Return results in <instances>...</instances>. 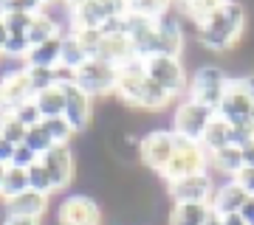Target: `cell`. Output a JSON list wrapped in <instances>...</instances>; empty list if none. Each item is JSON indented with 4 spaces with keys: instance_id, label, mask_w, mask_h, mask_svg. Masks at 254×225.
Instances as JSON below:
<instances>
[{
    "instance_id": "43",
    "label": "cell",
    "mask_w": 254,
    "mask_h": 225,
    "mask_svg": "<svg viewBox=\"0 0 254 225\" xmlns=\"http://www.w3.org/2000/svg\"><path fill=\"white\" fill-rule=\"evenodd\" d=\"M11 31L6 28V23H3V17H0V54H3V48H6V43H9Z\"/></svg>"
},
{
    "instance_id": "32",
    "label": "cell",
    "mask_w": 254,
    "mask_h": 225,
    "mask_svg": "<svg viewBox=\"0 0 254 225\" xmlns=\"http://www.w3.org/2000/svg\"><path fill=\"white\" fill-rule=\"evenodd\" d=\"M43 127H46V133L51 135V141H54V144H68V141H71V135H76L71 130V124L65 121V116L46 118V121H43Z\"/></svg>"
},
{
    "instance_id": "31",
    "label": "cell",
    "mask_w": 254,
    "mask_h": 225,
    "mask_svg": "<svg viewBox=\"0 0 254 225\" xmlns=\"http://www.w3.org/2000/svg\"><path fill=\"white\" fill-rule=\"evenodd\" d=\"M26 146L37 155V158H43V155H46L51 146H57V144L51 141V135L46 133V127L37 124V127H31V130L26 133Z\"/></svg>"
},
{
    "instance_id": "28",
    "label": "cell",
    "mask_w": 254,
    "mask_h": 225,
    "mask_svg": "<svg viewBox=\"0 0 254 225\" xmlns=\"http://www.w3.org/2000/svg\"><path fill=\"white\" fill-rule=\"evenodd\" d=\"M209 166H215V172H223L229 178H235L237 172L243 169V155H240V146H223L218 152L209 155Z\"/></svg>"
},
{
    "instance_id": "23",
    "label": "cell",
    "mask_w": 254,
    "mask_h": 225,
    "mask_svg": "<svg viewBox=\"0 0 254 225\" xmlns=\"http://www.w3.org/2000/svg\"><path fill=\"white\" fill-rule=\"evenodd\" d=\"M85 62H91V56H88V51L79 45V40L68 31V34H63V54H60V68L68 73H76Z\"/></svg>"
},
{
    "instance_id": "3",
    "label": "cell",
    "mask_w": 254,
    "mask_h": 225,
    "mask_svg": "<svg viewBox=\"0 0 254 225\" xmlns=\"http://www.w3.org/2000/svg\"><path fill=\"white\" fill-rule=\"evenodd\" d=\"M226 85H229V76L223 73V68H218V65H200V68H195V73L190 79L187 99L198 101V104L218 113L220 101L226 96Z\"/></svg>"
},
{
    "instance_id": "42",
    "label": "cell",
    "mask_w": 254,
    "mask_h": 225,
    "mask_svg": "<svg viewBox=\"0 0 254 225\" xmlns=\"http://www.w3.org/2000/svg\"><path fill=\"white\" fill-rule=\"evenodd\" d=\"M3 225H40V220H28V217H6Z\"/></svg>"
},
{
    "instance_id": "37",
    "label": "cell",
    "mask_w": 254,
    "mask_h": 225,
    "mask_svg": "<svg viewBox=\"0 0 254 225\" xmlns=\"http://www.w3.org/2000/svg\"><path fill=\"white\" fill-rule=\"evenodd\" d=\"M40 161L31 149H28L26 144H20L17 149H14V158H11V166H17V169H28V166H34V163Z\"/></svg>"
},
{
    "instance_id": "26",
    "label": "cell",
    "mask_w": 254,
    "mask_h": 225,
    "mask_svg": "<svg viewBox=\"0 0 254 225\" xmlns=\"http://www.w3.org/2000/svg\"><path fill=\"white\" fill-rule=\"evenodd\" d=\"M57 37H63L60 23H57L54 17H48L46 11H43V14H37V17H34V23H31V28H28L26 40H28L31 48H37V45L48 43V40H57Z\"/></svg>"
},
{
    "instance_id": "30",
    "label": "cell",
    "mask_w": 254,
    "mask_h": 225,
    "mask_svg": "<svg viewBox=\"0 0 254 225\" xmlns=\"http://www.w3.org/2000/svg\"><path fill=\"white\" fill-rule=\"evenodd\" d=\"M26 172H28V189L31 191H40V194H46V197L54 194V186H51V178H48L43 161H37L34 166H28Z\"/></svg>"
},
{
    "instance_id": "16",
    "label": "cell",
    "mask_w": 254,
    "mask_h": 225,
    "mask_svg": "<svg viewBox=\"0 0 254 225\" xmlns=\"http://www.w3.org/2000/svg\"><path fill=\"white\" fill-rule=\"evenodd\" d=\"M155 34H158V54L178 56L184 54V26L181 20L173 17V11H167L164 17L155 20Z\"/></svg>"
},
{
    "instance_id": "35",
    "label": "cell",
    "mask_w": 254,
    "mask_h": 225,
    "mask_svg": "<svg viewBox=\"0 0 254 225\" xmlns=\"http://www.w3.org/2000/svg\"><path fill=\"white\" fill-rule=\"evenodd\" d=\"M14 113V118H17L23 127H37V124H43V116H40V110H37V104H34V99L31 101H26V104H20L17 110H11Z\"/></svg>"
},
{
    "instance_id": "40",
    "label": "cell",
    "mask_w": 254,
    "mask_h": 225,
    "mask_svg": "<svg viewBox=\"0 0 254 225\" xmlns=\"http://www.w3.org/2000/svg\"><path fill=\"white\" fill-rule=\"evenodd\" d=\"M240 217H243L246 225H254V197L246 200V206L240 208Z\"/></svg>"
},
{
    "instance_id": "1",
    "label": "cell",
    "mask_w": 254,
    "mask_h": 225,
    "mask_svg": "<svg viewBox=\"0 0 254 225\" xmlns=\"http://www.w3.org/2000/svg\"><path fill=\"white\" fill-rule=\"evenodd\" d=\"M243 26H246V11L240 3H223V9L209 20L203 28H198V43L206 51L215 54H226L232 51L240 37H243Z\"/></svg>"
},
{
    "instance_id": "6",
    "label": "cell",
    "mask_w": 254,
    "mask_h": 225,
    "mask_svg": "<svg viewBox=\"0 0 254 225\" xmlns=\"http://www.w3.org/2000/svg\"><path fill=\"white\" fill-rule=\"evenodd\" d=\"M175 149H178V135L173 130H150L138 141V158L155 175H161L167 169V163L173 161Z\"/></svg>"
},
{
    "instance_id": "19",
    "label": "cell",
    "mask_w": 254,
    "mask_h": 225,
    "mask_svg": "<svg viewBox=\"0 0 254 225\" xmlns=\"http://www.w3.org/2000/svg\"><path fill=\"white\" fill-rule=\"evenodd\" d=\"M246 200H249V194L237 186L235 180H229L226 186L215 189L212 211H215V214H240V208L246 206Z\"/></svg>"
},
{
    "instance_id": "45",
    "label": "cell",
    "mask_w": 254,
    "mask_h": 225,
    "mask_svg": "<svg viewBox=\"0 0 254 225\" xmlns=\"http://www.w3.org/2000/svg\"><path fill=\"white\" fill-rule=\"evenodd\" d=\"M206 225H223V220H220V214H215V211H212V214H209V220H206Z\"/></svg>"
},
{
    "instance_id": "34",
    "label": "cell",
    "mask_w": 254,
    "mask_h": 225,
    "mask_svg": "<svg viewBox=\"0 0 254 225\" xmlns=\"http://www.w3.org/2000/svg\"><path fill=\"white\" fill-rule=\"evenodd\" d=\"M249 141H254V124L249 121V118L235 121V124H232V135H229V144L232 146H246Z\"/></svg>"
},
{
    "instance_id": "44",
    "label": "cell",
    "mask_w": 254,
    "mask_h": 225,
    "mask_svg": "<svg viewBox=\"0 0 254 225\" xmlns=\"http://www.w3.org/2000/svg\"><path fill=\"white\" fill-rule=\"evenodd\" d=\"M220 220H223V225H246L240 214H220Z\"/></svg>"
},
{
    "instance_id": "2",
    "label": "cell",
    "mask_w": 254,
    "mask_h": 225,
    "mask_svg": "<svg viewBox=\"0 0 254 225\" xmlns=\"http://www.w3.org/2000/svg\"><path fill=\"white\" fill-rule=\"evenodd\" d=\"M144 71L147 79H153L161 90H167L175 99H187V90H190V76L187 68L178 56H167V54H155L144 59Z\"/></svg>"
},
{
    "instance_id": "20",
    "label": "cell",
    "mask_w": 254,
    "mask_h": 225,
    "mask_svg": "<svg viewBox=\"0 0 254 225\" xmlns=\"http://www.w3.org/2000/svg\"><path fill=\"white\" fill-rule=\"evenodd\" d=\"M60 54H63V37L48 40V43L31 48L26 56V68H43V71H57L60 68Z\"/></svg>"
},
{
    "instance_id": "36",
    "label": "cell",
    "mask_w": 254,
    "mask_h": 225,
    "mask_svg": "<svg viewBox=\"0 0 254 225\" xmlns=\"http://www.w3.org/2000/svg\"><path fill=\"white\" fill-rule=\"evenodd\" d=\"M28 51H31V45H28V40L23 34H11L9 43H6V48H3V56H11V59H23L26 62Z\"/></svg>"
},
{
    "instance_id": "41",
    "label": "cell",
    "mask_w": 254,
    "mask_h": 225,
    "mask_svg": "<svg viewBox=\"0 0 254 225\" xmlns=\"http://www.w3.org/2000/svg\"><path fill=\"white\" fill-rule=\"evenodd\" d=\"M240 155H243V166H252L254 169V141H249L246 146H240Z\"/></svg>"
},
{
    "instance_id": "17",
    "label": "cell",
    "mask_w": 254,
    "mask_h": 225,
    "mask_svg": "<svg viewBox=\"0 0 254 225\" xmlns=\"http://www.w3.org/2000/svg\"><path fill=\"white\" fill-rule=\"evenodd\" d=\"M96 59H102V62H108V65H113V68H119V65L136 59V48H133V43H130V37H127L125 31L102 34V45H99V54H96Z\"/></svg>"
},
{
    "instance_id": "39",
    "label": "cell",
    "mask_w": 254,
    "mask_h": 225,
    "mask_svg": "<svg viewBox=\"0 0 254 225\" xmlns=\"http://www.w3.org/2000/svg\"><path fill=\"white\" fill-rule=\"evenodd\" d=\"M14 149H17V146H11L9 141H3V138H0V163H6V166H11Z\"/></svg>"
},
{
    "instance_id": "33",
    "label": "cell",
    "mask_w": 254,
    "mask_h": 225,
    "mask_svg": "<svg viewBox=\"0 0 254 225\" xmlns=\"http://www.w3.org/2000/svg\"><path fill=\"white\" fill-rule=\"evenodd\" d=\"M76 40H79V45L88 51V56L91 59H96V54H99V45H102V31H96V28H79V31H71Z\"/></svg>"
},
{
    "instance_id": "25",
    "label": "cell",
    "mask_w": 254,
    "mask_h": 225,
    "mask_svg": "<svg viewBox=\"0 0 254 225\" xmlns=\"http://www.w3.org/2000/svg\"><path fill=\"white\" fill-rule=\"evenodd\" d=\"M209 214H212V206H173L170 214H167V225H206Z\"/></svg>"
},
{
    "instance_id": "47",
    "label": "cell",
    "mask_w": 254,
    "mask_h": 225,
    "mask_svg": "<svg viewBox=\"0 0 254 225\" xmlns=\"http://www.w3.org/2000/svg\"><path fill=\"white\" fill-rule=\"evenodd\" d=\"M249 121H252V124H254V107H252V113H249Z\"/></svg>"
},
{
    "instance_id": "11",
    "label": "cell",
    "mask_w": 254,
    "mask_h": 225,
    "mask_svg": "<svg viewBox=\"0 0 254 225\" xmlns=\"http://www.w3.org/2000/svg\"><path fill=\"white\" fill-rule=\"evenodd\" d=\"M60 225H102V206L88 194H71L57 206Z\"/></svg>"
},
{
    "instance_id": "27",
    "label": "cell",
    "mask_w": 254,
    "mask_h": 225,
    "mask_svg": "<svg viewBox=\"0 0 254 225\" xmlns=\"http://www.w3.org/2000/svg\"><path fill=\"white\" fill-rule=\"evenodd\" d=\"M170 104H173V96H170L167 90L158 88L153 79H147L144 90H141V99H138V110H141V113H161V110H167Z\"/></svg>"
},
{
    "instance_id": "21",
    "label": "cell",
    "mask_w": 254,
    "mask_h": 225,
    "mask_svg": "<svg viewBox=\"0 0 254 225\" xmlns=\"http://www.w3.org/2000/svg\"><path fill=\"white\" fill-rule=\"evenodd\" d=\"M34 104H37V110H40L43 121H46V118L65 116V90H63V82L54 85V88H46L43 93H37Z\"/></svg>"
},
{
    "instance_id": "22",
    "label": "cell",
    "mask_w": 254,
    "mask_h": 225,
    "mask_svg": "<svg viewBox=\"0 0 254 225\" xmlns=\"http://www.w3.org/2000/svg\"><path fill=\"white\" fill-rule=\"evenodd\" d=\"M229 135H232V124L223 116L215 113V118L209 121L206 133L200 138V146L206 149V155H212V152H218V149H223V146H229Z\"/></svg>"
},
{
    "instance_id": "29",
    "label": "cell",
    "mask_w": 254,
    "mask_h": 225,
    "mask_svg": "<svg viewBox=\"0 0 254 225\" xmlns=\"http://www.w3.org/2000/svg\"><path fill=\"white\" fill-rule=\"evenodd\" d=\"M23 191H28V172L17 169V166H9L6 169V178H3V186H0V200L6 203V200L17 197Z\"/></svg>"
},
{
    "instance_id": "5",
    "label": "cell",
    "mask_w": 254,
    "mask_h": 225,
    "mask_svg": "<svg viewBox=\"0 0 254 225\" xmlns=\"http://www.w3.org/2000/svg\"><path fill=\"white\" fill-rule=\"evenodd\" d=\"M212 118H215V110L203 107V104H198L192 99H181L173 113V133L178 138H184V141L200 144V138H203Z\"/></svg>"
},
{
    "instance_id": "46",
    "label": "cell",
    "mask_w": 254,
    "mask_h": 225,
    "mask_svg": "<svg viewBox=\"0 0 254 225\" xmlns=\"http://www.w3.org/2000/svg\"><path fill=\"white\" fill-rule=\"evenodd\" d=\"M6 169H9V166H6V163H0V186H3V178H6Z\"/></svg>"
},
{
    "instance_id": "8",
    "label": "cell",
    "mask_w": 254,
    "mask_h": 225,
    "mask_svg": "<svg viewBox=\"0 0 254 225\" xmlns=\"http://www.w3.org/2000/svg\"><path fill=\"white\" fill-rule=\"evenodd\" d=\"M73 85L85 90L91 99H102V96H116V68L102 59H91L85 62L79 71L73 73Z\"/></svg>"
},
{
    "instance_id": "14",
    "label": "cell",
    "mask_w": 254,
    "mask_h": 225,
    "mask_svg": "<svg viewBox=\"0 0 254 225\" xmlns=\"http://www.w3.org/2000/svg\"><path fill=\"white\" fill-rule=\"evenodd\" d=\"M63 90H65V121L71 124L73 133H85L93 118V99L85 90L76 88L73 79H65Z\"/></svg>"
},
{
    "instance_id": "12",
    "label": "cell",
    "mask_w": 254,
    "mask_h": 225,
    "mask_svg": "<svg viewBox=\"0 0 254 225\" xmlns=\"http://www.w3.org/2000/svg\"><path fill=\"white\" fill-rule=\"evenodd\" d=\"M34 99V90H31V79H28L26 65H20L14 71H6L0 76V110H17L20 104Z\"/></svg>"
},
{
    "instance_id": "15",
    "label": "cell",
    "mask_w": 254,
    "mask_h": 225,
    "mask_svg": "<svg viewBox=\"0 0 254 225\" xmlns=\"http://www.w3.org/2000/svg\"><path fill=\"white\" fill-rule=\"evenodd\" d=\"M43 166H46L48 178H51V186H54V191H63L71 186L73 180V172H76V161H73V152L68 144H57L51 146L43 158Z\"/></svg>"
},
{
    "instance_id": "38",
    "label": "cell",
    "mask_w": 254,
    "mask_h": 225,
    "mask_svg": "<svg viewBox=\"0 0 254 225\" xmlns=\"http://www.w3.org/2000/svg\"><path fill=\"white\" fill-rule=\"evenodd\" d=\"M232 180H235V183L246 191V194H249V197H254V169H252V166H243V169L237 172Z\"/></svg>"
},
{
    "instance_id": "9",
    "label": "cell",
    "mask_w": 254,
    "mask_h": 225,
    "mask_svg": "<svg viewBox=\"0 0 254 225\" xmlns=\"http://www.w3.org/2000/svg\"><path fill=\"white\" fill-rule=\"evenodd\" d=\"M167 197L173 200V206H184V203H190V206H212L215 180L209 178V172L173 180V183H167Z\"/></svg>"
},
{
    "instance_id": "10",
    "label": "cell",
    "mask_w": 254,
    "mask_h": 225,
    "mask_svg": "<svg viewBox=\"0 0 254 225\" xmlns=\"http://www.w3.org/2000/svg\"><path fill=\"white\" fill-rule=\"evenodd\" d=\"M147 82L144 71V59H130V62L119 65L116 68V99L125 104L127 110H138V99Z\"/></svg>"
},
{
    "instance_id": "13",
    "label": "cell",
    "mask_w": 254,
    "mask_h": 225,
    "mask_svg": "<svg viewBox=\"0 0 254 225\" xmlns=\"http://www.w3.org/2000/svg\"><path fill=\"white\" fill-rule=\"evenodd\" d=\"M125 34L130 37V43H133V48H136V56H138V59H147V56H155V54H158V34H155V20L141 17V14H136V11L127 9Z\"/></svg>"
},
{
    "instance_id": "4",
    "label": "cell",
    "mask_w": 254,
    "mask_h": 225,
    "mask_svg": "<svg viewBox=\"0 0 254 225\" xmlns=\"http://www.w3.org/2000/svg\"><path fill=\"white\" fill-rule=\"evenodd\" d=\"M71 31L79 28H102L108 26L113 17H125L127 3H113V0H82V3H71Z\"/></svg>"
},
{
    "instance_id": "24",
    "label": "cell",
    "mask_w": 254,
    "mask_h": 225,
    "mask_svg": "<svg viewBox=\"0 0 254 225\" xmlns=\"http://www.w3.org/2000/svg\"><path fill=\"white\" fill-rule=\"evenodd\" d=\"M223 3H226V0H192V3H181L178 9L187 14L190 23H195V28H203L209 20L223 9Z\"/></svg>"
},
{
    "instance_id": "18",
    "label": "cell",
    "mask_w": 254,
    "mask_h": 225,
    "mask_svg": "<svg viewBox=\"0 0 254 225\" xmlns=\"http://www.w3.org/2000/svg\"><path fill=\"white\" fill-rule=\"evenodd\" d=\"M6 206V217H28V220H43L48 211V197L40 191H23L17 197H11L3 203Z\"/></svg>"
},
{
    "instance_id": "7",
    "label": "cell",
    "mask_w": 254,
    "mask_h": 225,
    "mask_svg": "<svg viewBox=\"0 0 254 225\" xmlns=\"http://www.w3.org/2000/svg\"><path fill=\"white\" fill-rule=\"evenodd\" d=\"M209 172V155L200 144H192V141H184L178 138V149H175L173 161L167 163V169L158 175L164 178L167 183L173 180H181V178H192V175H203Z\"/></svg>"
}]
</instances>
